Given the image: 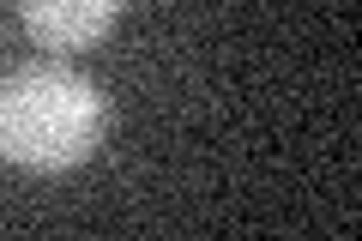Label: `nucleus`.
I'll return each mask as SVG.
<instances>
[{"label": "nucleus", "mask_w": 362, "mask_h": 241, "mask_svg": "<svg viewBox=\"0 0 362 241\" xmlns=\"http://www.w3.org/2000/svg\"><path fill=\"white\" fill-rule=\"evenodd\" d=\"M109 127V102L85 73L30 61L0 78V163L30 175L78 169Z\"/></svg>", "instance_id": "nucleus-1"}, {"label": "nucleus", "mask_w": 362, "mask_h": 241, "mask_svg": "<svg viewBox=\"0 0 362 241\" xmlns=\"http://www.w3.org/2000/svg\"><path fill=\"white\" fill-rule=\"evenodd\" d=\"M121 6L127 0H18V18H25L30 42L49 54H78L97 49V42L115 30Z\"/></svg>", "instance_id": "nucleus-2"}]
</instances>
